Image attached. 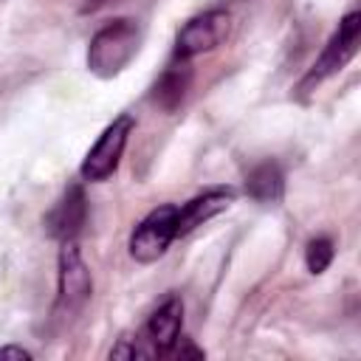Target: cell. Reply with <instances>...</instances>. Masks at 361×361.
Masks as SVG:
<instances>
[{
	"label": "cell",
	"instance_id": "cell-1",
	"mask_svg": "<svg viewBox=\"0 0 361 361\" xmlns=\"http://www.w3.org/2000/svg\"><path fill=\"white\" fill-rule=\"evenodd\" d=\"M138 45H141L138 20H130V17L110 20L90 37L87 71L99 79H113L133 62V56L138 54Z\"/></svg>",
	"mask_w": 361,
	"mask_h": 361
},
{
	"label": "cell",
	"instance_id": "cell-2",
	"mask_svg": "<svg viewBox=\"0 0 361 361\" xmlns=\"http://www.w3.org/2000/svg\"><path fill=\"white\" fill-rule=\"evenodd\" d=\"M358 42H361V14L358 11H350L341 17L338 28L333 31V37L327 39L324 51L319 54V59L313 62V68L307 71V76L302 79L299 90H307L330 76H336L358 51Z\"/></svg>",
	"mask_w": 361,
	"mask_h": 361
},
{
	"label": "cell",
	"instance_id": "cell-3",
	"mask_svg": "<svg viewBox=\"0 0 361 361\" xmlns=\"http://www.w3.org/2000/svg\"><path fill=\"white\" fill-rule=\"evenodd\" d=\"M133 127H135V118L130 113H121L118 118H113L104 127V133L96 138V144L87 149V155L79 166L82 180L99 183V180H107L118 169V161H121V152L127 147V138H130Z\"/></svg>",
	"mask_w": 361,
	"mask_h": 361
},
{
	"label": "cell",
	"instance_id": "cell-4",
	"mask_svg": "<svg viewBox=\"0 0 361 361\" xmlns=\"http://www.w3.org/2000/svg\"><path fill=\"white\" fill-rule=\"evenodd\" d=\"M59 293H56V316L68 319L73 313H79L85 307V302L93 293V279L90 271L82 259V251L76 245V240H65L59 248Z\"/></svg>",
	"mask_w": 361,
	"mask_h": 361
},
{
	"label": "cell",
	"instance_id": "cell-5",
	"mask_svg": "<svg viewBox=\"0 0 361 361\" xmlns=\"http://www.w3.org/2000/svg\"><path fill=\"white\" fill-rule=\"evenodd\" d=\"M178 237V206L164 203L152 209L133 231L130 237V257L135 262H155L158 257L166 254L169 243Z\"/></svg>",
	"mask_w": 361,
	"mask_h": 361
},
{
	"label": "cell",
	"instance_id": "cell-6",
	"mask_svg": "<svg viewBox=\"0 0 361 361\" xmlns=\"http://www.w3.org/2000/svg\"><path fill=\"white\" fill-rule=\"evenodd\" d=\"M231 31V14L226 8H212L192 17L175 37V59H195L197 54L214 51Z\"/></svg>",
	"mask_w": 361,
	"mask_h": 361
},
{
	"label": "cell",
	"instance_id": "cell-7",
	"mask_svg": "<svg viewBox=\"0 0 361 361\" xmlns=\"http://www.w3.org/2000/svg\"><path fill=\"white\" fill-rule=\"evenodd\" d=\"M87 223V197H85V189L82 183H71L62 197L51 206V212L42 217V226H45V234L51 240H76L79 231L85 228Z\"/></svg>",
	"mask_w": 361,
	"mask_h": 361
},
{
	"label": "cell",
	"instance_id": "cell-8",
	"mask_svg": "<svg viewBox=\"0 0 361 361\" xmlns=\"http://www.w3.org/2000/svg\"><path fill=\"white\" fill-rule=\"evenodd\" d=\"M183 327V302L178 296H169L144 324L141 338L147 341L152 355H169V350L178 344Z\"/></svg>",
	"mask_w": 361,
	"mask_h": 361
},
{
	"label": "cell",
	"instance_id": "cell-9",
	"mask_svg": "<svg viewBox=\"0 0 361 361\" xmlns=\"http://www.w3.org/2000/svg\"><path fill=\"white\" fill-rule=\"evenodd\" d=\"M231 200H234V192L228 186H214V189H206L203 195L192 197L189 203L178 206V237H186L197 226H203L212 217H217L220 212H226L231 206Z\"/></svg>",
	"mask_w": 361,
	"mask_h": 361
},
{
	"label": "cell",
	"instance_id": "cell-10",
	"mask_svg": "<svg viewBox=\"0 0 361 361\" xmlns=\"http://www.w3.org/2000/svg\"><path fill=\"white\" fill-rule=\"evenodd\" d=\"M189 85H192V65H189V59H175V62L161 73V79L152 85V102H155L161 110L175 113V110L180 107V102H183Z\"/></svg>",
	"mask_w": 361,
	"mask_h": 361
},
{
	"label": "cell",
	"instance_id": "cell-11",
	"mask_svg": "<svg viewBox=\"0 0 361 361\" xmlns=\"http://www.w3.org/2000/svg\"><path fill=\"white\" fill-rule=\"evenodd\" d=\"M245 192L257 203H276L285 195V175L276 161H262L257 164L248 178H245Z\"/></svg>",
	"mask_w": 361,
	"mask_h": 361
},
{
	"label": "cell",
	"instance_id": "cell-12",
	"mask_svg": "<svg viewBox=\"0 0 361 361\" xmlns=\"http://www.w3.org/2000/svg\"><path fill=\"white\" fill-rule=\"evenodd\" d=\"M333 254H336V248H333V240L330 237L310 240L307 248H305V265H307V271L310 274H324L330 268V262H333Z\"/></svg>",
	"mask_w": 361,
	"mask_h": 361
},
{
	"label": "cell",
	"instance_id": "cell-13",
	"mask_svg": "<svg viewBox=\"0 0 361 361\" xmlns=\"http://www.w3.org/2000/svg\"><path fill=\"white\" fill-rule=\"evenodd\" d=\"M0 358H14V361H31V353L25 347H14V344H6L0 347Z\"/></svg>",
	"mask_w": 361,
	"mask_h": 361
},
{
	"label": "cell",
	"instance_id": "cell-14",
	"mask_svg": "<svg viewBox=\"0 0 361 361\" xmlns=\"http://www.w3.org/2000/svg\"><path fill=\"white\" fill-rule=\"evenodd\" d=\"M180 341H183V347L172 350L175 355H180V358H183V355H192V358H203V350H197L195 344H189V338H180Z\"/></svg>",
	"mask_w": 361,
	"mask_h": 361
},
{
	"label": "cell",
	"instance_id": "cell-15",
	"mask_svg": "<svg viewBox=\"0 0 361 361\" xmlns=\"http://www.w3.org/2000/svg\"><path fill=\"white\" fill-rule=\"evenodd\" d=\"M110 0H82V6H79V11L82 14H90V11H99L102 6H107Z\"/></svg>",
	"mask_w": 361,
	"mask_h": 361
}]
</instances>
